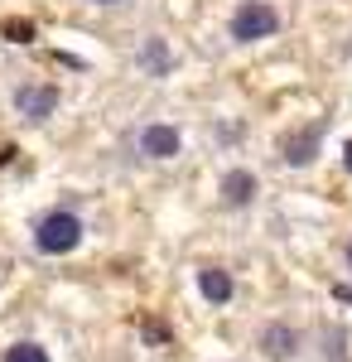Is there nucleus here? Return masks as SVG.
Returning a JSON list of instances; mask_svg holds the SVG:
<instances>
[{
	"mask_svg": "<svg viewBox=\"0 0 352 362\" xmlns=\"http://www.w3.org/2000/svg\"><path fill=\"white\" fill-rule=\"evenodd\" d=\"M78 242H82L78 213H49L44 223L34 227V247L44 251V256H68V251H78Z\"/></svg>",
	"mask_w": 352,
	"mask_h": 362,
	"instance_id": "obj_1",
	"label": "nucleus"
},
{
	"mask_svg": "<svg viewBox=\"0 0 352 362\" xmlns=\"http://www.w3.org/2000/svg\"><path fill=\"white\" fill-rule=\"evenodd\" d=\"M227 29H232L237 44H256V39H271L275 29H280V15L266 0H246V5H237V15H232Z\"/></svg>",
	"mask_w": 352,
	"mask_h": 362,
	"instance_id": "obj_2",
	"label": "nucleus"
},
{
	"mask_svg": "<svg viewBox=\"0 0 352 362\" xmlns=\"http://www.w3.org/2000/svg\"><path fill=\"white\" fill-rule=\"evenodd\" d=\"M15 107H20L25 121H44V116H54V107H58V87L54 83H29V87L15 92Z\"/></svg>",
	"mask_w": 352,
	"mask_h": 362,
	"instance_id": "obj_3",
	"label": "nucleus"
},
{
	"mask_svg": "<svg viewBox=\"0 0 352 362\" xmlns=\"http://www.w3.org/2000/svg\"><path fill=\"white\" fill-rule=\"evenodd\" d=\"M179 145H184V136H179L174 126H145V131H140V155H145V160H174Z\"/></svg>",
	"mask_w": 352,
	"mask_h": 362,
	"instance_id": "obj_4",
	"label": "nucleus"
},
{
	"mask_svg": "<svg viewBox=\"0 0 352 362\" xmlns=\"http://www.w3.org/2000/svg\"><path fill=\"white\" fill-rule=\"evenodd\" d=\"M280 150H285V160H290L295 169L314 165V155H319V131H314V126H299V131H290V136H285V145H280Z\"/></svg>",
	"mask_w": 352,
	"mask_h": 362,
	"instance_id": "obj_5",
	"label": "nucleus"
},
{
	"mask_svg": "<svg viewBox=\"0 0 352 362\" xmlns=\"http://www.w3.org/2000/svg\"><path fill=\"white\" fill-rule=\"evenodd\" d=\"M198 290H203L208 305H227V300L237 295V280L227 276L222 266H203V271H198Z\"/></svg>",
	"mask_w": 352,
	"mask_h": 362,
	"instance_id": "obj_6",
	"label": "nucleus"
},
{
	"mask_svg": "<svg viewBox=\"0 0 352 362\" xmlns=\"http://www.w3.org/2000/svg\"><path fill=\"white\" fill-rule=\"evenodd\" d=\"M295 348H299L295 329H285V324H271V329H261V353H266L271 362L295 358Z\"/></svg>",
	"mask_w": 352,
	"mask_h": 362,
	"instance_id": "obj_7",
	"label": "nucleus"
},
{
	"mask_svg": "<svg viewBox=\"0 0 352 362\" xmlns=\"http://www.w3.org/2000/svg\"><path fill=\"white\" fill-rule=\"evenodd\" d=\"M256 198V174L251 169H232L227 179H222V203L227 208H246Z\"/></svg>",
	"mask_w": 352,
	"mask_h": 362,
	"instance_id": "obj_8",
	"label": "nucleus"
},
{
	"mask_svg": "<svg viewBox=\"0 0 352 362\" xmlns=\"http://www.w3.org/2000/svg\"><path fill=\"white\" fill-rule=\"evenodd\" d=\"M5 362H49V353L39 343H15V348H5Z\"/></svg>",
	"mask_w": 352,
	"mask_h": 362,
	"instance_id": "obj_9",
	"label": "nucleus"
},
{
	"mask_svg": "<svg viewBox=\"0 0 352 362\" xmlns=\"http://www.w3.org/2000/svg\"><path fill=\"white\" fill-rule=\"evenodd\" d=\"M0 34H5L10 44H29V39H34V29H29V20H5V25H0Z\"/></svg>",
	"mask_w": 352,
	"mask_h": 362,
	"instance_id": "obj_10",
	"label": "nucleus"
},
{
	"mask_svg": "<svg viewBox=\"0 0 352 362\" xmlns=\"http://www.w3.org/2000/svg\"><path fill=\"white\" fill-rule=\"evenodd\" d=\"M140 63H145V68H169V49H164V44H155V39H150V44H145V49H140Z\"/></svg>",
	"mask_w": 352,
	"mask_h": 362,
	"instance_id": "obj_11",
	"label": "nucleus"
},
{
	"mask_svg": "<svg viewBox=\"0 0 352 362\" xmlns=\"http://www.w3.org/2000/svg\"><path fill=\"white\" fill-rule=\"evenodd\" d=\"M333 300H352V290L348 285H333Z\"/></svg>",
	"mask_w": 352,
	"mask_h": 362,
	"instance_id": "obj_12",
	"label": "nucleus"
},
{
	"mask_svg": "<svg viewBox=\"0 0 352 362\" xmlns=\"http://www.w3.org/2000/svg\"><path fill=\"white\" fill-rule=\"evenodd\" d=\"M343 165H348V174H352V140L343 145Z\"/></svg>",
	"mask_w": 352,
	"mask_h": 362,
	"instance_id": "obj_13",
	"label": "nucleus"
},
{
	"mask_svg": "<svg viewBox=\"0 0 352 362\" xmlns=\"http://www.w3.org/2000/svg\"><path fill=\"white\" fill-rule=\"evenodd\" d=\"M348 266H352V242H348Z\"/></svg>",
	"mask_w": 352,
	"mask_h": 362,
	"instance_id": "obj_14",
	"label": "nucleus"
},
{
	"mask_svg": "<svg viewBox=\"0 0 352 362\" xmlns=\"http://www.w3.org/2000/svg\"><path fill=\"white\" fill-rule=\"evenodd\" d=\"M97 5H116V0H97Z\"/></svg>",
	"mask_w": 352,
	"mask_h": 362,
	"instance_id": "obj_15",
	"label": "nucleus"
}]
</instances>
